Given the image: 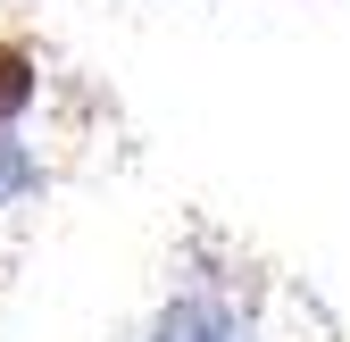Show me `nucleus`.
<instances>
[{
  "instance_id": "obj_1",
  "label": "nucleus",
  "mask_w": 350,
  "mask_h": 342,
  "mask_svg": "<svg viewBox=\"0 0 350 342\" xmlns=\"http://www.w3.org/2000/svg\"><path fill=\"white\" fill-rule=\"evenodd\" d=\"M150 342H234V326H226V309H208V301H175L150 326Z\"/></svg>"
},
{
  "instance_id": "obj_2",
  "label": "nucleus",
  "mask_w": 350,
  "mask_h": 342,
  "mask_svg": "<svg viewBox=\"0 0 350 342\" xmlns=\"http://www.w3.org/2000/svg\"><path fill=\"white\" fill-rule=\"evenodd\" d=\"M33 92H42L33 51H25V42H0V125H9V117H25V109H33Z\"/></svg>"
},
{
  "instance_id": "obj_3",
  "label": "nucleus",
  "mask_w": 350,
  "mask_h": 342,
  "mask_svg": "<svg viewBox=\"0 0 350 342\" xmlns=\"http://www.w3.org/2000/svg\"><path fill=\"white\" fill-rule=\"evenodd\" d=\"M33 184H42V167L25 159V142L0 134V200H17V192H33Z\"/></svg>"
}]
</instances>
